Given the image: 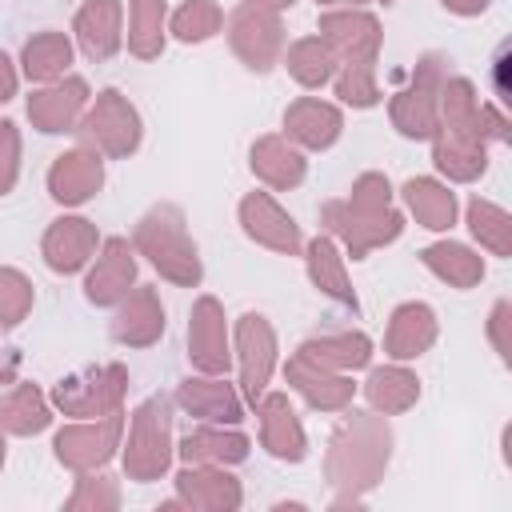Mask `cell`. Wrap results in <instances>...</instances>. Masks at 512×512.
Here are the masks:
<instances>
[{
  "mask_svg": "<svg viewBox=\"0 0 512 512\" xmlns=\"http://www.w3.org/2000/svg\"><path fill=\"white\" fill-rule=\"evenodd\" d=\"M392 456V428L384 416L376 412H348L340 420V428L328 440V456H324V476L336 488V508L344 504H360V496L368 488L380 484L384 468Z\"/></svg>",
  "mask_w": 512,
  "mask_h": 512,
  "instance_id": "1",
  "label": "cell"
},
{
  "mask_svg": "<svg viewBox=\"0 0 512 512\" xmlns=\"http://www.w3.org/2000/svg\"><path fill=\"white\" fill-rule=\"evenodd\" d=\"M320 220L336 240H344L352 260H364L372 248H384L404 232V216L392 208V184L380 172L356 176L344 200H328L320 208Z\"/></svg>",
  "mask_w": 512,
  "mask_h": 512,
  "instance_id": "2",
  "label": "cell"
},
{
  "mask_svg": "<svg viewBox=\"0 0 512 512\" xmlns=\"http://www.w3.org/2000/svg\"><path fill=\"white\" fill-rule=\"evenodd\" d=\"M132 252L148 256V264L164 280H172L180 288H196L200 276H204L200 256H196V244H192V236L184 228V212L176 204H156V208H148L136 220V228H132Z\"/></svg>",
  "mask_w": 512,
  "mask_h": 512,
  "instance_id": "3",
  "label": "cell"
},
{
  "mask_svg": "<svg viewBox=\"0 0 512 512\" xmlns=\"http://www.w3.org/2000/svg\"><path fill=\"white\" fill-rule=\"evenodd\" d=\"M172 404L164 396H148L128 420L124 444V476L136 484L160 480L172 464Z\"/></svg>",
  "mask_w": 512,
  "mask_h": 512,
  "instance_id": "4",
  "label": "cell"
},
{
  "mask_svg": "<svg viewBox=\"0 0 512 512\" xmlns=\"http://www.w3.org/2000/svg\"><path fill=\"white\" fill-rule=\"evenodd\" d=\"M448 68H444V56L428 52L412 80L388 100V116H392V128L408 140H432L440 132V84H444Z\"/></svg>",
  "mask_w": 512,
  "mask_h": 512,
  "instance_id": "5",
  "label": "cell"
},
{
  "mask_svg": "<svg viewBox=\"0 0 512 512\" xmlns=\"http://www.w3.org/2000/svg\"><path fill=\"white\" fill-rule=\"evenodd\" d=\"M76 132H80L84 148L112 156V160H124L140 148L144 124H140V112L128 104V96H120L116 88H104V92H96L92 108H84Z\"/></svg>",
  "mask_w": 512,
  "mask_h": 512,
  "instance_id": "6",
  "label": "cell"
},
{
  "mask_svg": "<svg viewBox=\"0 0 512 512\" xmlns=\"http://www.w3.org/2000/svg\"><path fill=\"white\" fill-rule=\"evenodd\" d=\"M124 392H128V368L124 364H96V368H84V372L60 380L52 388V404L64 416L96 420V416L120 412Z\"/></svg>",
  "mask_w": 512,
  "mask_h": 512,
  "instance_id": "7",
  "label": "cell"
},
{
  "mask_svg": "<svg viewBox=\"0 0 512 512\" xmlns=\"http://www.w3.org/2000/svg\"><path fill=\"white\" fill-rule=\"evenodd\" d=\"M120 432H124V416L120 412H108V416H96V420H76V424H64L52 440L56 448V460L72 472H96L104 468L116 448H120Z\"/></svg>",
  "mask_w": 512,
  "mask_h": 512,
  "instance_id": "8",
  "label": "cell"
},
{
  "mask_svg": "<svg viewBox=\"0 0 512 512\" xmlns=\"http://www.w3.org/2000/svg\"><path fill=\"white\" fill-rule=\"evenodd\" d=\"M228 44H232V52L252 72L276 68V60L284 56V24H280V12L256 8V4H240L228 16Z\"/></svg>",
  "mask_w": 512,
  "mask_h": 512,
  "instance_id": "9",
  "label": "cell"
},
{
  "mask_svg": "<svg viewBox=\"0 0 512 512\" xmlns=\"http://www.w3.org/2000/svg\"><path fill=\"white\" fill-rule=\"evenodd\" d=\"M320 40L328 44V52L336 56V68L340 64H376V52H380V20L364 8H332L320 16Z\"/></svg>",
  "mask_w": 512,
  "mask_h": 512,
  "instance_id": "10",
  "label": "cell"
},
{
  "mask_svg": "<svg viewBox=\"0 0 512 512\" xmlns=\"http://www.w3.org/2000/svg\"><path fill=\"white\" fill-rule=\"evenodd\" d=\"M236 364H240L244 400L256 404L268 392V380L276 368V332L260 312H244L236 320Z\"/></svg>",
  "mask_w": 512,
  "mask_h": 512,
  "instance_id": "11",
  "label": "cell"
},
{
  "mask_svg": "<svg viewBox=\"0 0 512 512\" xmlns=\"http://www.w3.org/2000/svg\"><path fill=\"white\" fill-rule=\"evenodd\" d=\"M188 360L192 368L208 376H224L232 368V344H228V320L224 304L216 296H196L188 316Z\"/></svg>",
  "mask_w": 512,
  "mask_h": 512,
  "instance_id": "12",
  "label": "cell"
},
{
  "mask_svg": "<svg viewBox=\"0 0 512 512\" xmlns=\"http://www.w3.org/2000/svg\"><path fill=\"white\" fill-rule=\"evenodd\" d=\"M88 80L84 76H60L52 84H44L40 92L28 96V120L32 128L60 136V132H76L84 108H88Z\"/></svg>",
  "mask_w": 512,
  "mask_h": 512,
  "instance_id": "13",
  "label": "cell"
},
{
  "mask_svg": "<svg viewBox=\"0 0 512 512\" xmlns=\"http://www.w3.org/2000/svg\"><path fill=\"white\" fill-rule=\"evenodd\" d=\"M176 500L200 512H236L244 504V488L224 464H184L176 472Z\"/></svg>",
  "mask_w": 512,
  "mask_h": 512,
  "instance_id": "14",
  "label": "cell"
},
{
  "mask_svg": "<svg viewBox=\"0 0 512 512\" xmlns=\"http://www.w3.org/2000/svg\"><path fill=\"white\" fill-rule=\"evenodd\" d=\"M136 284V256H132V244L124 236H108L100 248H96V264L88 268L84 276V296L100 308L108 304H120Z\"/></svg>",
  "mask_w": 512,
  "mask_h": 512,
  "instance_id": "15",
  "label": "cell"
},
{
  "mask_svg": "<svg viewBox=\"0 0 512 512\" xmlns=\"http://www.w3.org/2000/svg\"><path fill=\"white\" fill-rule=\"evenodd\" d=\"M240 228L248 240L272 248V252H284V256H296L304 248L300 240V224L268 196V192H248L240 200Z\"/></svg>",
  "mask_w": 512,
  "mask_h": 512,
  "instance_id": "16",
  "label": "cell"
},
{
  "mask_svg": "<svg viewBox=\"0 0 512 512\" xmlns=\"http://www.w3.org/2000/svg\"><path fill=\"white\" fill-rule=\"evenodd\" d=\"M256 416H260V444L276 456V460H288V464H300L308 456V436H304V424L292 408V400L284 392H264L256 400Z\"/></svg>",
  "mask_w": 512,
  "mask_h": 512,
  "instance_id": "17",
  "label": "cell"
},
{
  "mask_svg": "<svg viewBox=\"0 0 512 512\" xmlns=\"http://www.w3.org/2000/svg\"><path fill=\"white\" fill-rule=\"evenodd\" d=\"M104 184V160L92 148H72L60 152L48 168V196L64 208H76L84 200H92Z\"/></svg>",
  "mask_w": 512,
  "mask_h": 512,
  "instance_id": "18",
  "label": "cell"
},
{
  "mask_svg": "<svg viewBox=\"0 0 512 512\" xmlns=\"http://www.w3.org/2000/svg\"><path fill=\"white\" fill-rule=\"evenodd\" d=\"M100 248V236H96V224L84 220V216H60L48 224L44 240H40V252H44V264L60 276L68 272H80Z\"/></svg>",
  "mask_w": 512,
  "mask_h": 512,
  "instance_id": "19",
  "label": "cell"
},
{
  "mask_svg": "<svg viewBox=\"0 0 512 512\" xmlns=\"http://www.w3.org/2000/svg\"><path fill=\"white\" fill-rule=\"evenodd\" d=\"M284 380H288L292 392H300V396H304L312 408H320V412H344V408L352 404V396H356L352 376L332 372V368H320V364L304 360L300 352L284 364Z\"/></svg>",
  "mask_w": 512,
  "mask_h": 512,
  "instance_id": "20",
  "label": "cell"
},
{
  "mask_svg": "<svg viewBox=\"0 0 512 512\" xmlns=\"http://www.w3.org/2000/svg\"><path fill=\"white\" fill-rule=\"evenodd\" d=\"M340 128H344V116L336 104L328 100H316V96H300L284 108V140L308 148V152H324L340 140Z\"/></svg>",
  "mask_w": 512,
  "mask_h": 512,
  "instance_id": "21",
  "label": "cell"
},
{
  "mask_svg": "<svg viewBox=\"0 0 512 512\" xmlns=\"http://www.w3.org/2000/svg\"><path fill=\"white\" fill-rule=\"evenodd\" d=\"M176 404H180L188 416L208 420V424H240V416H244L236 388H232L224 376H208V372L180 380Z\"/></svg>",
  "mask_w": 512,
  "mask_h": 512,
  "instance_id": "22",
  "label": "cell"
},
{
  "mask_svg": "<svg viewBox=\"0 0 512 512\" xmlns=\"http://www.w3.org/2000/svg\"><path fill=\"white\" fill-rule=\"evenodd\" d=\"M112 336L128 348H148L164 336V304L156 296V288H132L116 316H112Z\"/></svg>",
  "mask_w": 512,
  "mask_h": 512,
  "instance_id": "23",
  "label": "cell"
},
{
  "mask_svg": "<svg viewBox=\"0 0 512 512\" xmlns=\"http://www.w3.org/2000/svg\"><path fill=\"white\" fill-rule=\"evenodd\" d=\"M436 312L424 300H408L388 316V332H384V352L392 360H416L436 344Z\"/></svg>",
  "mask_w": 512,
  "mask_h": 512,
  "instance_id": "24",
  "label": "cell"
},
{
  "mask_svg": "<svg viewBox=\"0 0 512 512\" xmlns=\"http://www.w3.org/2000/svg\"><path fill=\"white\" fill-rule=\"evenodd\" d=\"M120 0H84V8L76 12L72 20V32H76V44L80 52L92 60V64H104L108 56H116L120 48Z\"/></svg>",
  "mask_w": 512,
  "mask_h": 512,
  "instance_id": "25",
  "label": "cell"
},
{
  "mask_svg": "<svg viewBox=\"0 0 512 512\" xmlns=\"http://www.w3.org/2000/svg\"><path fill=\"white\" fill-rule=\"evenodd\" d=\"M248 164H252L256 180H264L276 192L296 188L304 180V168H308L304 156H300V148L292 140H284V136H260L252 144V152H248Z\"/></svg>",
  "mask_w": 512,
  "mask_h": 512,
  "instance_id": "26",
  "label": "cell"
},
{
  "mask_svg": "<svg viewBox=\"0 0 512 512\" xmlns=\"http://www.w3.org/2000/svg\"><path fill=\"white\" fill-rule=\"evenodd\" d=\"M432 164L448 180L472 184L488 168V144L476 140V136H460V132H436L432 136Z\"/></svg>",
  "mask_w": 512,
  "mask_h": 512,
  "instance_id": "27",
  "label": "cell"
},
{
  "mask_svg": "<svg viewBox=\"0 0 512 512\" xmlns=\"http://www.w3.org/2000/svg\"><path fill=\"white\" fill-rule=\"evenodd\" d=\"M304 260H308L312 284H316L324 296H332L336 304H344V308L356 312V288H352V280H348L344 256L336 252L332 236H312V240L304 244Z\"/></svg>",
  "mask_w": 512,
  "mask_h": 512,
  "instance_id": "28",
  "label": "cell"
},
{
  "mask_svg": "<svg viewBox=\"0 0 512 512\" xmlns=\"http://www.w3.org/2000/svg\"><path fill=\"white\" fill-rule=\"evenodd\" d=\"M304 360L320 364V368H332V372H356L372 360V340L364 332H324V336H312L296 348Z\"/></svg>",
  "mask_w": 512,
  "mask_h": 512,
  "instance_id": "29",
  "label": "cell"
},
{
  "mask_svg": "<svg viewBox=\"0 0 512 512\" xmlns=\"http://www.w3.org/2000/svg\"><path fill=\"white\" fill-rule=\"evenodd\" d=\"M420 264L452 288H476L484 280V256L456 240H436V244L420 248Z\"/></svg>",
  "mask_w": 512,
  "mask_h": 512,
  "instance_id": "30",
  "label": "cell"
},
{
  "mask_svg": "<svg viewBox=\"0 0 512 512\" xmlns=\"http://www.w3.org/2000/svg\"><path fill=\"white\" fill-rule=\"evenodd\" d=\"M180 460L184 464H240L248 460V436L236 432L232 424L228 428H196L180 440Z\"/></svg>",
  "mask_w": 512,
  "mask_h": 512,
  "instance_id": "31",
  "label": "cell"
},
{
  "mask_svg": "<svg viewBox=\"0 0 512 512\" xmlns=\"http://www.w3.org/2000/svg\"><path fill=\"white\" fill-rule=\"evenodd\" d=\"M52 424V404L36 384H12L0 396V432L36 436Z\"/></svg>",
  "mask_w": 512,
  "mask_h": 512,
  "instance_id": "32",
  "label": "cell"
},
{
  "mask_svg": "<svg viewBox=\"0 0 512 512\" xmlns=\"http://www.w3.org/2000/svg\"><path fill=\"white\" fill-rule=\"evenodd\" d=\"M400 192H404V204H408V212L416 216L420 228L448 232L456 224V196L448 192V184H440L432 176H412Z\"/></svg>",
  "mask_w": 512,
  "mask_h": 512,
  "instance_id": "33",
  "label": "cell"
},
{
  "mask_svg": "<svg viewBox=\"0 0 512 512\" xmlns=\"http://www.w3.org/2000/svg\"><path fill=\"white\" fill-rule=\"evenodd\" d=\"M364 396H368V404L376 412L396 416V412H408L420 400V380H416V372H408L400 364H384V368H372L368 372Z\"/></svg>",
  "mask_w": 512,
  "mask_h": 512,
  "instance_id": "34",
  "label": "cell"
},
{
  "mask_svg": "<svg viewBox=\"0 0 512 512\" xmlns=\"http://www.w3.org/2000/svg\"><path fill=\"white\" fill-rule=\"evenodd\" d=\"M68 64H72V40H68L64 32H36V36L24 44V52H20V68H24V76L36 80V84L60 80V76L68 72Z\"/></svg>",
  "mask_w": 512,
  "mask_h": 512,
  "instance_id": "35",
  "label": "cell"
},
{
  "mask_svg": "<svg viewBox=\"0 0 512 512\" xmlns=\"http://www.w3.org/2000/svg\"><path fill=\"white\" fill-rule=\"evenodd\" d=\"M168 4L164 0H132L128 4V52L136 60H156L164 52Z\"/></svg>",
  "mask_w": 512,
  "mask_h": 512,
  "instance_id": "36",
  "label": "cell"
},
{
  "mask_svg": "<svg viewBox=\"0 0 512 512\" xmlns=\"http://www.w3.org/2000/svg\"><path fill=\"white\" fill-rule=\"evenodd\" d=\"M284 68L300 88H324L336 76V56L328 52V44L320 36H304L296 44H288L284 52Z\"/></svg>",
  "mask_w": 512,
  "mask_h": 512,
  "instance_id": "37",
  "label": "cell"
},
{
  "mask_svg": "<svg viewBox=\"0 0 512 512\" xmlns=\"http://www.w3.org/2000/svg\"><path fill=\"white\" fill-rule=\"evenodd\" d=\"M468 228L480 240V248H488L492 256H512V216L500 204L472 196L468 200Z\"/></svg>",
  "mask_w": 512,
  "mask_h": 512,
  "instance_id": "38",
  "label": "cell"
},
{
  "mask_svg": "<svg viewBox=\"0 0 512 512\" xmlns=\"http://www.w3.org/2000/svg\"><path fill=\"white\" fill-rule=\"evenodd\" d=\"M168 28H172V36L184 40V44H204V40H212V36L224 28V12H220L216 0H184V4L172 12Z\"/></svg>",
  "mask_w": 512,
  "mask_h": 512,
  "instance_id": "39",
  "label": "cell"
},
{
  "mask_svg": "<svg viewBox=\"0 0 512 512\" xmlns=\"http://www.w3.org/2000/svg\"><path fill=\"white\" fill-rule=\"evenodd\" d=\"M336 80V96L352 108H372L380 104V84H376V64H340Z\"/></svg>",
  "mask_w": 512,
  "mask_h": 512,
  "instance_id": "40",
  "label": "cell"
},
{
  "mask_svg": "<svg viewBox=\"0 0 512 512\" xmlns=\"http://www.w3.org/2000/svg\"><path fill=\"white\" fill-rule=\"evenodd\" d=\"M64 508H72V512H112V508H120V488H116L112 476L80 472L76 492L64 500Z\"/></svg>",
  "mask_w": 512,
  "mask_h": 512,
  "instance_id": "41",
  "label": "cell"
},
{
  "mask_svg": "<svg viewBox=\"0 0 512 512\" xmlns=\"http://www.w3.org/2000/svg\"><path fill=\"white\" fill-rule=\"evenodd\" d=\"M32 312V280L20 268L0 264V328H16Z\"/></svg>",
  "mask_w": 512,
  "mask_h": 512,
  "instance_id": "42",
  "label": "cell"
},
{
  "mask_svg": "<svg viewBox=\"0 0 512 512\" xmlns=\"http://www.w3.org/2000/svg\"><path fill=\"white\" fill-rule=\"evenodd\" d=\"M20 176V132L12 120H0V196L16 188Z\"/></svg>",
  "mask_w": 512,
  "mask_h": 512,
  "instance_id": "43",
  "label": "cell"
},
{
  "mask_svg": "<svg viewBox=\"0 0 512 512\" xmlns=\"http://www.w3.org/2000/svg\"><path fill=\"white\" fill-rule=\"evenodd\" d=\"M508 324H512V304H508V300H500V304L492 308V316H488V336H492V344H496V352H500V360H508V356H512V340H508Z\"/></svg>",
  "mask_w": 512,
  "mask_h": 512,
  "instance_id": "44",
  "label": "cell"
},
{
  "mask_svg": "<svg viewBox=\"0 0 512 512\" xmlns=\"http://www.w3.org/2000/svg\"><path fill=\"white\" fill-rule=\"evenodd\" d=\"M16 84H20V76H16V64L0 52V104H8L12 96H16Z\"/></svg>",
  "mask_w": 512,
  "mask_h": 512,
  "instance_id": "45",
  "label": "cell"
},
{
  "mask_svg": "<svg viewBox=\"0 0 512 512\" xmlns=\"http://www.w3.org/2000/svg\"><path fill=\"white\" fill-rule=\"evenodd\" d=\"M448 12H456V16H480L492 0H440Z\"/></svg>",
  "mask_w": 512,
  "mask_h": 512,
  "instance_id": "46",
  "label": "cell"
},
{
  "mask_svg": "<svg viewBox=\"0 0 512 512\" xmlns=\"http://www.w3.org/2000/svg\"><path fill=\"white\" fill-rule=\"evenodd\" d=\"M0 384H16V356H0Z\"/></svg>",
  "mask_w": 512,
  "mask_h": 512,
  "instance_id": "47",
  "label": "cell"
},
{
  "mask_svg": "<svg viewBox=\"0 0 512 512\" xmlns=\"http://www.w3.org/2000/svg\"><path fill=\"white\" fill-rule=\"evenodd\" d=\"M244 4H256V8H272V12H280V8H292L296 0H244Z\"/></svg>",
  "mask_w": 512,
  "mask_h": 512,
  "instance_id": "48",
  "label": "cell"
},
{
  "mask_svg": "<svg viewBox=\"0 0 512 512\" xmlns=\"http://www.w3.org/2000/svg\"><path fill=\"white\" fill-rule=\"evenodd\" d=\"M316 4H352V8H356L360 0H316Z\"/></svg>",
  "mask_w": 512,
  "mask_h": 512,
  "instance_id": "49",
  "label": "cell"
},
{
  "mask_svg": "<svg viewBox=\"0 0 512 512\" xmlns=\"http://www.w3.org/2000/svg\"><path fill=\"white\" fill-rule=\"evenodd\" d=\"M0 468H4V436H0Z\"/></svg>",
  "mask_w": 512,
  "mask_h": 512,
  "instance_id": "50",
  "label": "cell"
},
{
  "mask_svg": "<svg viewBox=\"0 0 512 512\" xmlns=\"http://www.w3.org/2000/svg\"><path fill=\"white\" fill-rule=\"evenodd\" d=\"M384 4H392V0H384Z\"/></svg>",
  "mask_w": 512,
  "mask_h": 512,
  "instance_id": "51",
  "label": "cell"
}]
</instances>
